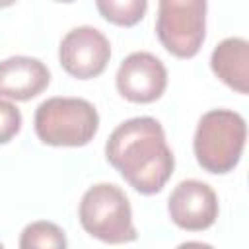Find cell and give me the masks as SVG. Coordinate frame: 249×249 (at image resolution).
<instances>
[{
    "label": "cell",
    "mask_w": 249,
    "mask_h": 249,
    "mask_svg": "<svg viewBox=\"0 0 249 249\" xmlns=\"http://www.w3.org/2000/svg\"><path fill=\"white\" fill-rule=\"evenodd\" d=\"M107 161L140 195H156L169 181L175 158L163 126L154 117L123 121L105 144Z\"/></svg>",
    "instance_id": "6da1fadb"
},
{
    "label": "cell",
    "mask_w": 249,
    "mask_h": 249,
    "mask_svg": "<svg viewBox=\"0 0 249 249\" xmlns=\"http://www.w3.org/2000/svg\"><path fill=\"white\" fill-rule=\"evenodd\" d=\"M247 140L245 119L231 109H212L198 119L193 150L198 165L214 175L235 169Z\"/></svg>",
    "instance_id": "7a4b0ae2"
},
{
    "label": "cell",
    "mask_w": 249,
    "mask_h": 249,
    "mask_svg": "<svg viewBox=\"0 0 249 249\" xmlns=\"http://www.w3.org/2000/svg\"><path fill=\"white\" fill-rule=\"evenodd\" d=\"M33 126L43 144L78 148L93 140L99 128V115L88 99L49 97L35 109Z\"/></svg>",
    "instance_id": "3957f363"
},
{
    "label": "cell",
    "mask_w": 249,
    "mask_h": 249,
    "mask_svg": "<svg viewBox=\"0 0 249 249\" xmlns=\"http://www.w3.org/2000/svg\"><path fill=\"white\" fill-rule=\"evenodd\" d=\"M78 218L91 237L109 245L130 243L138 237L128 196L113 183H97L89 187L82 195Z\"/></svg>",
    "instance_id": "277c9868"
},
{
    "label": "cell",
    "mask_w": 249,
    "mask_h": 249,
    "mask_svg": "<svg viewBox=\"0 0 249 249\" xmlns=\"http://www.w3.org/2000/svg\"><path fill=\"white\" fill-rule=\"evenodd\" d=\"M204 0H161L158 4L156 33L160 43L177 58H193L206 37Z\"/></svg>",
    "instance_id": "5b68a950"
},
{
    "label": "cell",
    "mask_w": 249,
    "mask_h": 249,
    "mask_svg": "<svg viewBox=\"0 0 249 249\" xmlns=\"http://www.w3.org/2000/svg\"><path fill=\"white\" fill-rule=\"evenodd\" d=\"M111 43L91 25H80L70 29L58 45L60 66L78 80L97 78L109 64Z\"/></svg>",
    "instance_id": "8992f818"
},
{
    "label": "cell",
    "mask_w": 249,
    "mask_h": 249,
    "mask_svg": "<svg viewBox=\"0 0 249 249\" xmlns=\"http://www.w3.org/2000/svg\"><path fill=\"white\" fill-rule=\"evenodd\" d=\"M115 84L119 93L132 103H152L167 88V68L152 53L136 51L119 64Z\"/></svg>",
    "instance_id": "52a82bcc"
},
{
    "label": "cell",
    "mask_w": 249,
    "mask_h": 249,
    "mask_svg": "<svg viewBox=\"0 0 249 249\" xmlns=\"http://www.w3.org/2000/svg\"><path fill=\"white\" fill-rule=\"evenodd\" d=\"M167 212L171 222L181 230L202 231L208 230L218 218V196L208 183L185 179L171 191Z\"/></svg>",
    "instance_id": "ba28073f"
},
{
    "label": "cell",
    "mask_w": 249,
    "mask_h": 249,
    "mask_svg": "<svg viewBox=\"0 0 249 249\" xmlns=\"http://www.w3.org/2000/svg\"><path fill=\"white\" fill-rule=\"evenodd\" d=\"M51 84L47 64L35 56L16 54L0 62V99L29 101Z\"/></svg>",
    "instance_id": "9c48e42d"
},
{
    "label": "cell",
    "mask_w": 249,
    "mask_h": 249,
    "mask_svg": "<svg viewBox=\"0 0 249 249\" xmlns=\"http://www.w3.org/2000/svg\"><path fill=\"white\" fill-rule=\"evenodd\" d=\"M210 68L220 82L237 93L249 91V43L243 37L220 41L210 54Z\"/></svg>",
    "instance_id": "30bf717a"
},
{
    "label": "cell",
    "mask_w": 249,
    "mask_h": 249,
    "mask_svg": "<svg viewBox=\"0 0 249 249\" xmlns=\"http://www.w3.org/2000/svg\"><path fill=\"white\" fill-rule=\"evenodd\" d=\"M66 233L60 226L49 220L27 224L19 233V249H66Z\"/></svg>",
    "instance_id": "8fae6325"
},
{
    "label": "cell",
    "mask_w": 249,
    "mask_h": 249,
    "mask_svg": "<svg viewBox=\"0 0 249 249\" xmlns=\"http://www.w3.org/2000/svg\"><path fill=\"white\" fill-rule=\"evenodd\" d=\"M95 8L107 21L121 27H132L144 18L148 10V2L146 0H97Z\"/></svg>",
    "instance_id": "7c38bea8"
},
{
    "label": "cell",
    "mask_w": 249,
    "mask_h": 249,
    "mask_svg": "<svg viewBox=\"0 0 249 249\" xmlns=\"http://www.w3.org/2000/svg\"><path fill=\"white\" fill-rule=\"evenodd\" d=\"M21 128V113L19 109L8 101L0 99V144H8Z\"/></svg>",
    "instance_id": "4fadbf2b"
},
{
    "label": "cell",
    "mask_w": 249,
    "mask_h": 249,
    "mask_svg": "<svg viewBox=\"0 0 249 249\" xmlns=\"http://www.w3.org/2000/svg\"><path fill=\"white\" fill-rule=\"evenodd\" d=\"M177 249H214V247L204 241H185V243L177 245Z\"/></svg>",
    "instance_id": "5bb4252c"
},
{
    "label": "cell",
    "mask_w": 249,
    "mask_h": 249,
    "mask_svg": "<svg viewBox=\"0 0 249 249\" xmlns=\"http://www.w3.org/2000/svg\"><path fill=\"white\" fill-rule=\"evenodd\" d=\"M0 249H4V245H2V243H0Z\"/></svg>",
    "instance_id": "9a60e30c"
}]
</instances>
